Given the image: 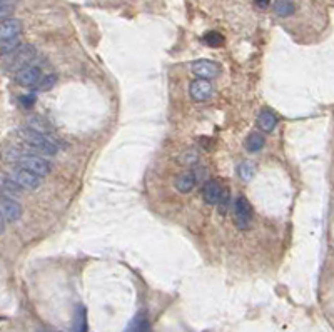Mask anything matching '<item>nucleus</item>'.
<instances>
[{"label": "nucleus", "mask_w": 334, "mask_h": 332, "mask_svg": "<svg viewBox=\"0 0 334 332\" xmlns=\"http://www.w3.org/2000/svg\"><path fill=\"white\" fill-rule=\"evenodd\" d=\"M4 160L19 165V167H22V169L30 170L32 174H36L39 177H45L52 172L50 160H47L45 157H39V156H36V154L24 152L17 145L4 151Z\"/></svg>", "instance_id": "1"}, {"label": "nucleus", "mask_w": 334, "mask_h": 332, "mask_svg": "<svg viewBox=\"0 0 334 332\" xmlns=\"http://www.w3.org/2000/svg\"><path fill=\"white\" fill-rule=\"evenodd\" d=\"M17 135L20 139V144H17V147L22 149L24 152L40 154V156H55L57 151H59L52 137L39 134L28 127L19 129L17 130Z\"/></svg>", "instance_id": "2"}, {"label": "nucleus", "mask_w": 334, "mask_h": 332, "mask_svg": "<svg viewBox=\"0 0 334 332\" xmlns=\"http://www.w3.org/2000/svg\"><path fill=\"white\" fill-rule=\"evenodd\" d=\"M232 215H234V224L241 231H249L252 227V220H254V214H252V207L249 200L246 197H238L234 200L232 205Z\"/></svg>", "instance_id": "3"}, {"label": "nucleus", "mask_w": 334, "mask_h": 332, "mask_svg": "<svg viewBox=\"0 0 334 332\" xmlns=\"http://www.w3.org/2000/svg\"><path fill=\"white\" fill-rule=\"evenodd\" d=\"M7 177L12 182H15L20 189H25V191H36V189L42 186V177L32 174L30 170H27V169H22L19 165L10 169L7 172Z\"/></svg>", "instance_id": "4"}, {"label": "nucleus", "mask_w": 334, "mask_h": 332, "mask_svg": "<svg viewBox=\"0 0 334 332\" xmlns=\"http://www.w3.org/2000/svg\"><path fill=\"white\" fill-rule=\"evenodd\" d=\"M34 57H36V49H34L32 45H20V47L12 54V59L9 60L7 68L14 72L20 70L22 67L32 64Z\"/></svg>", "instance_id": "5"}, {"label": "nucleus", "mask_w": 334, "mask_h": 332, "mask_svg": "<svg viewBox=\"0 0 334 332\" xmlns=\"http://www.w3.org/2000/svg\"><path fill=\"white\" fill-rule=\"evenodd\" d=\"M191 70H192V73L197 79L211 80V79H216L219 73H221V67H219V64H216L214 60L201 59V60L192 62V64H191Z\"/></svg>", "instance_id": "6"}, {"label": "nucleus", "mask_w": 334, "mask_h": 332, "mask_svg": "<svg viewBox=\"0 0 334 332\" xmlns=\"http://www.w3.org/2000/svg\"><path fill=\"white\" fill-rule=\"evenodd\" d=\"M22 209L20 202H17L12 197H0V217L5 222H17L22 217Z\"/></svg>", "instance_id": "7"}, {"label": "nucleus", "mask_w": 334, "mask_h": 332, "mask_svg": "<svg viewBox=\"0 0 334 332\" xmlns=\"http://www.w3.org/2000/svg\"><path fill=\"white\" fill-rule=\"evenodd\" d=\"M42 77V72L37 65L28 64L25 67H22L20 70L15 72V80L19 85H24V87H34L37 85V82Z\"/></svg>", "instance_id": "8"}, {"label": "nucleus", "mask_w": 334, "mask_h": 332, "mask_svg": "<svg viewBox=\"0 0 334 332\" xmlns=\"http://www.w3.org/2000/svg\"><path fill=\"white\" fill-rule=\"evenodd\" d=\"M189 92H191V97L195 102H206L209 100L212 94H214V87L209 80L206 79H195L194 82L189 87Z\"/></svg>", "instance_id": "9"}, {"label": "nucleus", "mask_w": 334, "mask_h": 332, "mask_svg": "<svg viewBox=\"0 0 334 332\" xmlns=\"http://www.w3.org/2000/svg\"><path fill=\"white\" fill-rule=\"evenodd\" d=\"M222 191H224V187L221 182L207 179L203 186V199L206 200V204L216 205L219 202V197H221Z\"/></svg>", "instance_id": "10"}, {"label": "nucleus", "mask_w": 334, "mask_h": 332, "mask_svg": "<svg viewBox=\"0 0 334 332\" xmlns=\"http://www.w3.org/2000/svg\"><path fill=\"white\" fill-rule=\"evenodd\" d=\"M20 33H22V22L19 19L9 17V19L0 20V40L19 37Z\"/></svg>", "instance_id": "11"}, {"label": "nucleus", "mask_w": 334, "mask_h": 332, "mask_svg": "<svg viewBox=\"0 0 334 332\" xmlns=\"http://www.w3.org/2000/svg\"><path fill=\"white\" fill-rule=\"evenodd\" d=\"M278 125V117L273 110L269 108H262L257 116V127L262 130V132H273Z\"/></svg>", "instance_id": "12"}, {"label": "nucleus", "mask_w": 334, "mask_h": 332, "mask_svg": "<svg viewBox=\"0 0 334 332\" xmlns=\"http://www.w3.org/2000/svg\"><path fill=\"white\" fill-rule=\"evenodd\" d=\"M195 179H194V175H192V172L191 170H187V172H182L179 177L176 179V182H174V186H176V189L179 192H182V194H189L192 191V189L195 187Z\"/></svg>", "instance_id": "13"}, {"label": "nucleus", "mask_w": 334, "mask_h": 332, "mask_svg": "<svg viewBox=\"0 0 334 332\" xmlns=\"http://www.w3.org/2000/svg\"><path fill=\"white\" fill-rule=\"evenodd\" d=\"M264 144H266V139H264L261 132H251L244 140V147L249 152H259L264 147Z\"/></svg>", "instance_id": "14"}, {"label": "nucleus", "mask_w": 334, "mask_h": 332, "mask_svg": "<svg viewBox=\"0 0 334 332\" xmlns=\"http://www.w3.org/2000/svg\"><path fill=\"white\" fill-rule=\"evenodd\" d=\"M27 124H28V129L36 130V132L44 134V135H49L52 130H54V127L49 124V120L44 117H32Z\"/></svg>", "instance_id": "15"}, {"label": "nucleus", "mask_w": 334, "mask_h": 332, "mask_svg": "<svg viewBox=\"0 0 334 332\" xmlns=\"http://www.w3.org/2000/svg\"><path fill=\"white\" fill-rule=\"evenodd\" d=\"M273 9H274L276 15H279V17H289V15L294 14L296 5H294V2H292V0H276L274 5H273Z\"/></svg>", "instance_id": "16"}, {"label": "nucleus", "mask_w": 334, "mask_h": 332, "mask_svg": "<svg viewBox=\"0 0 334 332\" xmlns=\"http://www.w3.org/2000/svg\"><path fill=\"white\" fill-rule=\"evenodd\" d=\"M238 174L244 182H251L256 174V164L252 160H243L238 167Z\"/></svg>", "instance_id": "17"}, {"label": "nucleus", "mask_w": 334, "mask_h": 332, "mask_svg": "<svg viewBox=\"0 0 334 332\" xmlns=\"http://www.w3.org/2000/svg\"><path fill=\"white\" fill-rule=\"evenodd\" d=\"M20 40L19 37H12V39H5V40H0V54L4 55H9V54H14L17 49L20 47Z\"/></svg>", "instance_id": "18"}, {"label": "nucleus", "mask_w": 334, "mask_h": 332, "mask_svg": "<svg viewBox=\"0 0 334 332\" xmlns=\"http://www.w3.org/2000/svg\"><path fill=\"white\" fill-rule=\"evenodd\" d=\"M22 191V189L15 184V182H12L9 179L7 175H0V192H5L9 194V196H15V194H19Z\"/></svg>", "instance_id": "19"}, {"label": "nucleus", "mask_w": 334, "mask_h": 332, "mask_svg": "<svg viewBox=\"0 0 334 332\" xmlns=\"http://www.w3.org/2000/svg\"><path fill=\"white\" fill-rule=\"evenodd\" d=\"M55 84H57L55 73H45V76L40 77V80L37 82V90L39 92H47V90L54 89Z\"/></svg>", "instance_id": "20"}, {"label": "nucleus", "mask_w": 334, "mask_h": 332, "mask_svg": "<svg viewBox=\"0 0 334 332\" xmlns=\"http://www.w3.org/2000/svg\"><path fill=\"white\" fill-rule=\"evenodd\" d=\"M127 332H151V325H149V320L146 319V316L139 314V316L134 319V322H132Z\"/></svg>", "instance_id": "21"}, {"label": "nucleus", "mask_w": 334, "mask_h": 332, "mask_svg": "<svg viewBox=\"0 0 334 332\" xmlns=\"http://www.w3.org/2000/svg\"><path fill=\"white\" fill-rule=\"evenodd\" d=\"M74 329L76 332H85L87 330V324H85V307L77 306L76 309V322H74Z\"/></svg>", "instance_id": "22"}, {"label": "nucleus", "mask_w": 334, "mask_h": 332, "mask_svg": "<svg viewBox=\"0 0 334 332\" xmlns=\"http://www.w3.org/2000/svg\"><path fill=\"white\" fill-rule=\"evenodd\" d=\"M204 42L209 45V47H221L224 44V37L219 32H207L204 35Z\"/></svg>", "instance_id": "23"}, {"label": "nucleus", "mask_w": 334, "mask_h": 332, "mask_svg": "<svg viewBox=\"0 0 334 332\" xmlns=\"http://www.w3.org/2000/svg\"><path fill=\"white\" fill-rule=\"evenodd\" d=\"M229 200H231V192H229V189L224 187L221 197H219V202L216 204L217 207H219V212H221V214H226V212H227V209H229Z\"/></svg>", "instance_id": "24"}, {"label": "nucleus", "mask_w": 334, "mask_h": 332, "mask_svg": "<svg viewBox=\"0 0 334 332\" xmlns=\"http://www.w3.org/2000/svg\"><path fill=\"white\" fill-rule=\"evenodd\" d=\"M191 172H192V175H194L195 182H206V180H207V170H206V167L195 165L194 169H191Z\"/></svg>", "instance_id": "25"}, {"label": "nucleus", "mask_w": 334, "mask_h": 332, "mask_svg": "<svg viewBox=\"0 0 334 332\" xmlns=\"http://www.w3.org/2000/svg\"><path fill=\"white\" fill-rule=\"evenodd\" d=\"M14 12V5L12 4H0V20L9 19Z\"/></svg>", "instance_id": "26"}, {"label": "nucleus", "mask_w": 334, "mask_h": 332, "mask_svg": "<svg viewBox=\"0 0 334 332\" xmlns=\"http://www.w3.org/2000/svg\"><path fill=\"white\" fill-rule=\"evenodd\" d=\"M199 160V152L195 151V149H191V151H187L186 154H184V162L186 164H195Z\"/></svg>", "instance_id": "27"}, {"label": "nucleus", "mask_w": 334, "mask_h": 332, "mask_svg": "<svg viewBox=\"0 0 334 332\" xmlns=\"http://www.w3.org/2000/svg\"><path fill=\"white\" fill-rule=\"evenodd\" d=\"M20 102H22V105H24V107H32L34 102H36V95H24V97H20Z\"/></svg>", "instance_id": "28"}, {"label": "nucleus", "mask_w": 334, "mask_h": 332, "mask_svg": "<svg viewBox=\"0 0 334 332\" xmlns=\"http://www.w3.org/2000/svg\"><path fill=\"white\" fill-rule=\"evenodd\" d=\"M254 5L257 9H261V10H266V9H269V5H271V0H254Z\"/></svg>", "instance_id": "29"}, {"label": "nucleus", "mask_w": 334, "mask_h": 332, "mask_svg": "<svg viewBox=\"0 0 334 332\" xmlns=\"http://www.w3.org/2000/svg\"><path fill=\"white\" fill-rule=\"evenodd\" d=\"M5 231V220L2 219V217H0V234H2Z\"/></svg>", "instance_id": "30"}, {"label": "nucleus", "mask_w": 334, "mask_h": 332, "mask_svg": "<svg viewBox=\"0 0 334 332\" xmlns=\"http://www.w3.org/2000/svg\"><path fill=\"white\" fill-rule=\"evenodd\" d=\"M0 4H10L9 0H0Z\"/></svg>", "instance_id": "31"}, {"label": "nucleus", "mask_w": 334, "mask_h": 332, "mask_svg": "<svg viewBox=\"0 0 334 332\" xmlns=\"http://www.w3.org/2000/svg\"><path fill=\"white\" fill-rule=\"evenodd\" d=\"M0 197H2V192H0Z\"/></svg>", "instance_id": "32"}, {"label": "nucleus", "mask_w": 334, "mask_h": 332, "mask_svg": "<svg viewBox=\"0 0 334 332\" xmlns=\"http://www.w3.org/2000/svg\"><path fill=\"white\" fill-rule=\"evenodd\" d=\"M40 332H45V330H40Z\"/></svg>", "instance_id": "33"}]
</instances>
